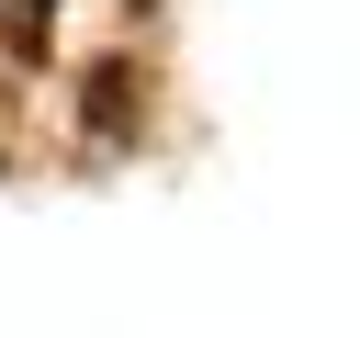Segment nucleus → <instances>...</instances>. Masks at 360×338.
<instances>
[{
    "instance_id": "f257e3e1",
    "label": "nucleus",
    "mask_w": 360,
    "mask_h": 338,
    "mask_svg": "<svg viewBox=\"0 0 360 338\" xmlns=\"http://www.w3.org/2000/svg\"><path fill=\"white\" fill-rule=\"evenodd\" d=\"M135 113H146V90H135V56H101V68H90V90H79V124H90L101 146H124V135H135Z\"/></svg>"
},
{
    "instance_id": "f03ea898",
    "label": "nucleus",
    "mask_w": 360,
    "mask_h": 338,
    "mask_svg": "<svg viewBox=\"0 0 360 338\" xmlns=\"http://www.w3.org/2000/svg\"><path fill=\"white\" fill-rule=\"evenodd\" d=\"M45 11H56V0H11V23H0V34H11V56H22V68H34V56H45Z\"/></svg>"
}]
</instances>
